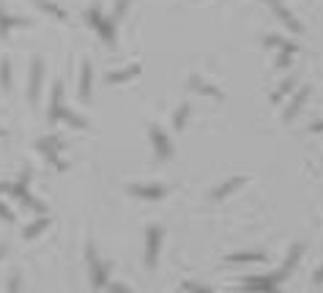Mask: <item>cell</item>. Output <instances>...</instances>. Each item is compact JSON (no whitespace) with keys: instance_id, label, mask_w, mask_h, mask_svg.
<instances>
[{"instance_id":"1","label":"cell","mask_w":323,"mask_h":293,"mask_svg":"<svg viewBox=\"0 0 323 293\" xmlns=\"http://www.w3.org/2000/svg\"><path fill=\"white\" fill-rule=\"evenodd\" d=\"M159 239H162V227H148V252H145V263H148V266H156Z\"/></svg>"},{"instance_id":"2","label":"cell","mask_w":323,"mask_h":293,"mask_svg":"<svg viewBox=\"0 0 323 293\" xmlns=\"http://www.w3.org/2000/svg\"><path fill=\"white\" fill-rule=\"evenodd\" d=\"M88 263H91L93 280H96V285L101 288V285H104V268H101V260L96 258V249H93V247H88Z\"/></svg>"},{"instance_id":"3","label":"cell","mask_w":323,"mask_h":293,"mask_svg":"<svg viewBox=\"0 0 323 293\" xmlns=\"http://www.w3.org/2000/svg\"><path fill=\"white\" fill-rule=\"evenodd\" d=\"M132 195H143L145 200H159L164 195V186H129Z\"/></svg>"},{"instance_id":"4","label":"cell","mask_w":323,"mask_h":293,"mask_svg":"<svg viewBox=\"0 0 323 293\" xmlns=\"http://www.w3.org/2000/svg\"><path fill=\"white\" fill-rule=\"evenodd\" d=\"M38 82H41V60H33V77H30V99L36 101L38 96Z\"/></svg>"},{"instance_id":"5","label":"cell","mask_w":323,"mask_h":293,"mask_svg":"<svg viewBox=\"0 0 323 293\" xmlns=\"http://www.w3.org/2000/svg\"><path fill=\"white\" fill-rule=\"evenodd\" d=\"M307 96H310V88H307V91H302V93H298V96L293 99V104H290V110L285 113V121H293V118L298 115V110H302V104L307 101Z\"/></svg>"},{"instance_id":"6","label":"cell","mask_w":323,"mask_h":293,"mask_svg":"<svg viewBox=\"0 0 323 293\" xmlns=\"http://www.w3.org/2000/svg\"><path fill=\"white\" fill-rule=\"evenodd\" d=\"M91 77H93L91 63H85V69H82V80H80V96H82V99H88V96H91Z\"/></svg>"},{"instance_id":"7","label":"cell","mask_w":323,"mask_h":293,"mask_svg":"<svg viewBox=\"0 0 323 293\" xmlns=\"http://www.w3.org/2000/svg\"><path fill=\"white\" fill-rule=\"evenodd\" d=\"M151 137L156 140V145H159V156H170V145H167V140H164V134L159 126H154L151 129Z\"/></svg>"},{"instance_id":"8","label":"cell","mask_w":323,"mask_h":293,"mask_svg":"<svg viewBox=\"0 0 323 293\" xmlns=\"http://www.w3.org/2000/svg\"><path fill=\"white\" fill-rule=\"evenodd\" d=\"M269 3H271V9H274V11H277V14H279V17H282V19H285V22H288V25H290V28H293V30H302V25H298V22H296V19H293V17H290V14H288V11H285V9H282V6H279V0H269Z\"/></svg>"},{"instance_id":"9","label":"cell","mask_w":323,"mask_h":293,"mask_svg":"<svg viewBox=\"0 0 323 293\" xmlns=\"http://www.w3.org/2000/svg\"><path fill=\"white\" fill-rule=\"evenodd\" d=\"M239 184H241V178H233V181H227V184H225L222 189H217V192H214V200H222V197H225L227 192H233V189L239 186Z\"/></svg>"},{"instance_id":"10","label":"cell","mask_w":323,"mask_h":293,"mask_svg":"<svg viewBox=\"0 0 323 293\" xmlns=\"http://www.w3.org/2000/svg\"><path fill=\"white\" fill-rule=\"evenodd\" d=\"M137 66H132V69H126V71H118V74H110V82H121V80H126V77H132V74H137Z\"/></svg>"},{"instance_id":"11","label":"cell","mask_w":323,"mask_h":293,"mask_svg":"<svg viewBox=\"0 0 323 293\" xmlns=\"http://www.w3.org/2000/svg\"><path fill=\"white\" fill-rule=\"evenodd\" d=\"M189 85H192V88H195V91H200V93H208V96H219V91H211V88H208V85H203L200 80H192V82H189Z\"/></svg>"},{"instance_id":"12","label":"cell","mask_w":323,"mask_h":293,"mask_svg":"<svg viewBox=\"0 0 323 293\" xmlns=\"http://www.w3.org/2000/svg\"><path fill=\"white\" fill-rule=\"evenodd\" d=\"M0 77H3V88H11V69H9V63L0 66Z\"/></svg>"},{"instance_id":"13","label":"cell","mask_w":323,"mask_h":293,"mask_svg":"<svg viewBox=\"0 0 323 293\" xmlns=\"http://www.w3.org/2000/svg\"><path fill=\"white\" fill-rule=\"evenodd\" d=\"M290 88H293V80L282 82V85H279V91H277V93H274V101H279L282 96H285V93H290Z\"/></svg>"},{"instance_id":"14","label":"cell","mask_w":323,"mask_h":293,"mask_svg":"<svg viewBox=\"0 0 323 293\" xmlns=\"http://www.w3.org/2000/svg\"><path fill=\"white\" fill-rule=\"evenodd\" d=\"M186 115H189V107L184 104V107L178 110V115H176V129H181V126L186 123Z\"/></svg>"},{"instance_id":"15","label":"cell","mask_w":323,"mask_h":293,"mask_svg":"<svg viewBox=\"0 0 323 293\" xmlns=\"http://www.w3.org/2000/svg\"><path fill=\"white\" fill-rule=\"evenodd\" d=\"M41 227H47V219H38V222H36L33 227H28V233H25V236H28V239H33V236H36L38 231H41Z\"/></svg>"},{"instance_id":"16","label":"cell","mask_w":323,"mask_h":293,"mask_svg":"<svg viewBox=\"0 0 323 293\" xmlns=\"http://www.w3.org/2000/svg\"><path fill=\"white\" fill-rule=\"evenodd\" d=\"M19 290V277H11V282H9V293H17Z\"/></svg>"},{"instance_id":"17","label":"cell","mask_w":323,"mask_h":293,"mask_svg":"<svg viewBox=\"0 0 323 293\" xmlns=\"http://www.w3.org/2000/svg\"><path fill=\"white\" fill-rule=\"evenodd\" d=\"M230 260H261V255H230Z\"/></svg>"},{"instance_id":"18","label":"cell","mask_w":323,"mask_h":293,"mask_svg":"<svg viewBox=\"0 0 323 293\" xmlns=\"http://www.w3.org/2000/svg\"><path fill=\"white\" fill-rule=\"evenodd\" d=\"M277 66H279V69H288V66H290V58H288V55H282V58L277 60Z\"/></svg>"},{"instance_id":"19","label":"cell","mask_w":323,"mask_h":293,"mask_svg":"<svg viewBox=\"0 0 323 293\" xmlns=\"http://www.w3.org/2000/svg\"><path fill=\"white\" fill-rule=\"evenodd\" d=\"M126 3H129V0H118V9H115V17H121V14H123V9H126Z\"/></svg>"},{"instance_id":"20","label":"cell","mask_w":323,"mask_h":293,"mask_svg":"<svg viewBox=\"0 0 323 293\" xmlns=\"http://www.w3.org/2000/svg\"><path fill=\"white\" fill-rule=\"evenodd\" d=\"M110 290H113V293H129L126 288H121V285H110Z\"/></svg>"},{"instance_id":"21","label":"cell","mask_w":323,"mask_h":293,"mask_svg":"<svg viewBox=\"0 0 323 293\" xmlns=\"http://www.w3.org/2000/svg\"><path fill=\"white\" fill-rule=\"evenodd\" d=\"M312 132H323V121L320 123H312Z\"/></svg>"}]
</instances>
